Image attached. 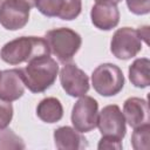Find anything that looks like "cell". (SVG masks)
I'll use <instances>...</instances> for the list:
<instances>
[{
    "mask_svg": "<svg viewBox=\"0 0 150 150\" xmlns=\"http://www.w3.org/2000/svg\"><path fill=\"white\" fill-rule=\"evenodd\" d=\"M43 55H50V52L46 39L41 36H20L8 41L0 49V59L12 66L29 62Z\"/></svg>",
    "mask_w": 150,
    "mask_h": 150,
    "instance_id": "1",
    "label": "cell"
},
{
    "mask_svg": "<svg viewBox=\"0 0 150 150\" xmlns=\"http://www.w3.org/2000/svg\"><path fill=\"white\" fill-rule=\"evenodd\" d=\"M20 71L28 90L40 94L54 84L59 74V64L49 55H43L27 62V66Z\"/></svg>",
    "mask_w": 150,
    "mask_h": 150,
    "instance_id": "2",
    "label": "cell"
},
{
    "mask_svg": "<svg viewBox=\"0 0 150 150\" xmlns=\"http://www.w3.org/2000/svg\"><path fill=\"white\" fill-rule=\"evenodd\" d=\"M45 39L49 47L50 54L56 56V59L63 64L69 63L73 60L82 45L81 35L67 27L48 30Z\"/></svg>",
    "mask_w": 150,
    "mask_h": 150,
    "instance_id": "3",
    "label": "cell"
},
{
    "mask_svg": "<svg viewBox=\"0 0 150 150\" xmlns=\"http://www.w3.org/2000/svg\"><path fill=\"white\" fill-rule=\"evenodd\" d=\"M94 90L104 97L117 95L124 87V75L121 68L114 63H102L91 74Z\"/></svg>",
    "mask_w": 150,
    "mask_h": 150,
    "instance_id": "4",
    "label": "cell"
},
{
    "mask_svg": "<svg viewBox=\"0 0 150 150\" xmlns=\"http://www.w3.org/2000/svg\"><path fill=\"white\" fill-rule=\"evenodd\" d=\"M142 41L138 29L122 27L118 28L111 38L110 52L118 60H129L142 50Z\"/></svg>",
    "mask_w": 150,
    "mask_h": 150,
    "instance_id": "5",
    "label": "cell"
},
{
    "mask_svg": "<svg viewBox=\"0 0 150 150\" xmlns=\"http://www.w3.org/2000/svg\"><path fill=\"white\" fill-rule=\"evenodd\" d=\"M98 117V103L97 101L88 95L81 96L71 109V124L74 129L80 132H89L97 125Z\"/></svg>",
    "mask_w": 150,
    "mask_h": 150,
    "instance_id": "6",
    "label": "cell"
},
{
    "mask_svg": "<svg viewBox=\"0 0 150 150\" xmlns=\"http://www.w3.org/2000/svg\"><path fill=\"white\" fill-rule=\"evenodd\" d=\"M96 127L102 136H111L123 139L127 134L125 118L117 104L103 107V109L98 112Z\"/></svg>",
    "mask_w": 150,
    "mask_h": 150,
    "instance_id": "7",
    "label": "cell"
},
{
    "mask_svg": "<svg viewBox=\"0 0 150 150\" xmlns=\"http://www.w3.org/2000/svg\"><path fill=\"white\" fill-rule=\"evenodd\" d=\"M35 7L45 16L70 21L81 14L82 0H35Z\"/></svg>",
    "mask_w": 150,
    "mask_h": 150,
    "instance_id": "8",
    "label": "cell"
},
{
    "mask_svg": "<svg viewBox=\"0 0 150 150\" xmlns=\"http://www.w3.org/2000/svg\"><path fill=\"white\" fill-rule=\"evenodd\" d=\"M60 83L71 97H81L89 90L88 75L74 63H66L60 70Z\"/></svg>",
    "mask_w": 150,
    "mask_h": 150,
    "instance_id": "9",
    "label": "cell"
},
{
    "mask_svg": "<svg viewBox=\"0 0 150 150\" xmlns=\"http://www.w3.org/2000/svg\"><path fill=\"white\" fill-rule=\"evenodd\" d=\"M30 8L11 0H4L0 5V25L7 30L23 28L29 20Z\"/></svg>",
    "mask_w": 150,
    "mask_h": 150,
    "instance_id": "10",
    "label": "cell"
},
{
    "mask_svg": "<svg viewBox=\"0 0 150 150\" xmlns=\"http://www.w3.org/2000/svg\"><path fill=\"white\" fill-rule=\"evenodd\" d=\"M25 83L20 69H6L0 71V98L13 102L25 94Z\"/></svg>",
    "mask_w": 150,
    "mask_h": 150,
    "instance_id": "11",
    "label": "cell"
},
{
    "mask_svg": "<svg viewBox=\"0 0 150 150\" xmlns=\"http://www.w3.org/2000/svg\"><path fill=\"white\" fill-rule=\"evenodd\" d=\"M91 23L100 30H110L120 22V11L116 5L95 4L90 11Z\"/></svg>",
    "mask_w": 150,
    "mask_h": 150,
    "instance_id": "12",
    "label": "cell"
},
{
    "mask_svg": "<svg viewBox=\"0 0 150 150\" xmlns=\"http://www.w3.org/2000/svg\"><path fill=\"white\" fill-rule=\"evenodd\" d=\"M123 116L131 128L149 123V105L144 98L129 97L123 103Z\"/></svg>",
    "mask_w": 150,
    "mask_h": 150,
    "instance_id": "13",
    "label": "cell"
},
{
    "mask_svg": "<svg viewBox=\"0 0 150 150\" xmlns=\"http://www.w3.org/2000/svg\"><path fill=\"white\" fill-rule=\"evenodd\" d=\"M54 143L59 150H83L88 148V141L82 132L64 125L54 130Z\"/></svg>",
    "mask_w": 150,
    "mask_h": 150,
    "instance_id": "14",
    "label": "cell"
},
{
    "mask_svg": "<svg viewBox=\"0 0 150 150\" xmlns=\"http://www.w3.org/2000/svg\"><path fill=\"white\" fill-rule=\"evenodd\" d=\"M36 116L45 123H56L63 117L62 103L56 97H46L39 102Z\"/></svg>",
    "mask_w": 150,
    "mask_h": 150,
    "instance_id": "15",
    "label": "cell"
},
{
    "mask_svg": "<svg viewBox=\"0 0 150 150\" xmlns=\"http://www.w3.org/2000/svg\"><path fill=\"white\" fill-rule=\"evenodd\" d=\"M131 84L136 88H146L150 84V60L148 57L136 59L128 69Z\"/></svg>",
    "mask_w": 150,
    "mask_h": 150,
    "instance_id": "16",
    "label": "cell"
},
{
    "mask_svg": "<svg viewBox=\"0 0 150 150\" xmlns=\"http://www.w3.org/2000/svg\"><path fill=\"white\" fill-rule=\"evenodd\" d=\"M26 144L23 139L18 136L12 129L2 128L0 129V150H8V149H15L21 150L25 149Z\"/></svg>",
    "mask_w": 150,
    "mask_h": 150,
    "instance_id": "17",
    "label": "cell"
},
{
    "mask_svg": "<svg viewBox=\"0 0 150 150\" xmlns=\"http://www.w3.org/2000/svg\"><path fill=\"white\" fill-rule=\"evenodd\" d=\"M150 124L145 123L134 129L131 135V146L135 150H149L150 146Z\"/></svg>",
    "mask_w": 150,
    "mask_h": 150,
    "instance_id": "18",
    "label": "cell"
},
{
    "mask_svg": "<svg viewBox=\"0 0 150 150\" xmlns=\"http://www.w3.org/2000/svg\"><path fill=\"white\" fill-rule=\"evenodd\" d=\"M13 118V105L12 102L0 98V129L9 125Z\"/></svg>",
    "mask_w": 150,
    "mask_h": 150,
    "instance_id": "19",
    "label": "cell"
},
{
    "mask_svg": "<svg viewBox=\"0 0 150 150\" xmlns=\"http://www.w3.org/2000/svg\"><path fill=\"white\" fill-rule=\"evenodd\" d=\"M129 11L135 15H145L150 12V0H125Z\"/></svg>",
    "mask_w": 150,
    "mask_h": 150,
    "instance_id": "20",
    "label": "cell"
},
{
    "mask_svg": "<svg viewBox=\"0 0 150 150\" xmlns=\"http://www.w3.org/2000/svg\"><path fill=\"white\" fill-rule=\"evenodd\" d=\"M122 139L111 136H102L97 144V149L100 150H122Z\"/></svg>",
    "mask_w": 150,
    "mask_h": 150,
    "instance_id": "21",
    "label": "cell"
},
{
    "mask_svg": "<svg viewBox=\"0 0 150 150\" xmlns=\"http://www.w3.org/2000/svg\"><path fill=\"white\" fill-rule=\"evenodd\" d=\"M11 1H15V2H19V4H22L27 7H29L30 9L33 7H35V0H11Z\"/></svg>",
    "mask_w": 150,
    "mask_h": 150,
    "instance_id": "22",
    "label": "cell"
},
{
    "mask_svg": "<svg viewBox=\"0 0 150 150\" xmlns=\"http://www.w3.org/2000/svg\"><path fill=\"white\" fill-rule=\"evenodd\" d=\"M96 4H107V5H118L122 0H95Z\"/></svg>",
    "mask_w": 150,
    "mask_h": 150,
    "instance_id": "23",
    "label": "cell"
},
{
    "mask_svg": "<svg viewBox=\"0 0 150 150\" xmlns=\"http://www.w3.org/2000/svg\"><path fill=\"white\" fill-rule=\"evenodd\" d=\"M2 2H4V0H0V5H1V4H2Z\"/></svg>",
    "mask_w": 150,
    "mask_h": 150,
    "instance_id": "24",
    "label": "cell"
}]
</instances>
